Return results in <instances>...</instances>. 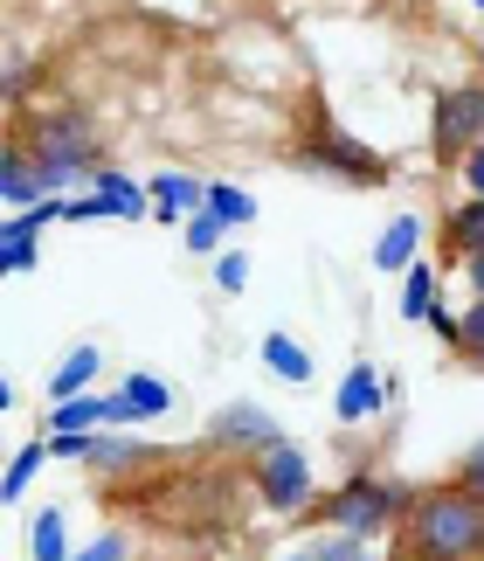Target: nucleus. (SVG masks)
Instances as JSON below:
<instances>
[{
  "label": "nucleus",
  "instance_id": "obj_1",
  "mask_svg": "<svg viewBox=\"0 0 484 561\" xmlns=\"http://www.w3.org/2000/svg\"><path fill=\"white\" fill-rule=\"evenodd\" d=\"M394 541H402V561H484V492L471 485L415 492Z\"/></svg>",
  "mask_w": 484,
  "mask_h": 561
},
{
  "label": "nucleus",
  "instance_id": "obj_2",
  "mask_svg": "<svg viewBox=\"0 0 484 561\" xmlns=\"http://www.w3.org/2000/svg\"><path fill=\"white\" fill-rule=\"evenodd\" d=\"M21 146L35 153L49 194H62V187H77V181L97 174V125H91V112H42Z\"/></svg>",
  "mask_w": 484,
  "mask_h": 561
},
{
  "label": "nucleus",
  "instance_id": "obj_3",
  "mask_svg": "<svg viewBox=\"0 0 484 561\" xmlns=\"http://www.w3.org/2000/svg\"><path fill=\"white\" fill-rule=\"evenodd\" d=\"M298 167L304 174H325V181H346V187H388L394 167L373 153V146H360L346 125L333 118H312L304 125V146H298Z\"/></svg>",
  "mask_w": 484,
  "mask_h": 561
},
{
  "label": "nucleus",
  "instance_id": "obj_4",
  "mask_svg": "<svg viewBox=\"0 0 484 561\" xmlns=\"http://www.w3.org/2000/svg\"><path fill=\"white\" fill-rule=\"evenodd\" d=\"M408 500L415 492L388 485V479H346L339 492H325V527H346V534H360V541H381V534H394L408 520Z\"/></svg>",
  "mask_w": 484,
  "mask_h": 561
},
{
  "label": "nucleus",
  "instance_id": "obj_5",
  "mask_svg": "<svg viewBox=\"0 0 484 561\" xmlns=\"http://www.w3.org/2000/svg\"><path fill=\"white\" fill-rule=\"evenodd\" d=\"M429 146H436V160H464L471 146H484V83H450V91H436Z\"/></svg>",
  "mask_w": 484,
  "mask_h": 561
},
{
  "label": "nucleus",
  "instance_id": "obj_6",
  "mask_svg": "<svg viewBox=\"0 0 484 561\" xmlns=\"http://www.w3.org/2000/svg\"><path fill=\"white\" fill-rule=\"evenodd\" d=\"M49 222H70V194H42L35 208H8V222H0V271L28 277L42 264V229Z\"/></svg>",
  "mask_w": 484,
  "mask_h": 561
},
{
  "label": "nucleus",
  "instance_id": "obj_7",
  "mask_svg": "<svg viewBox=\"0 0 484 561\" xmlns=\"http://www.w3.org/2000/svg\"><path fill=\"white\" fill-rule=\"evenodd\" d=\"M312 492H319L312 485V458H304L291 437L270 444L256 458V500L270 506V513H304V506H312Z\"/></svg>",
  "mask_w": 484,
  "mask_h": 561
},
{
  "label": "nucleus",
  "instance_id": "obj_8",
  "mask_svg": "<svg viewBox=\"0 0 484 561\" xmlns=\"http://www.w3.org/2000/svg\"><path fill=\"white\" fill-rule=\"evenodd\" d=\"M291 430H284L263 402H222L215 409V423H208V444L215 450H242V458H263L270 444H284Z\"/></svg>",
  "mask_w": 484,
  "mask_h": 561
},
{
  "label": "nucleus",
  "instance_id": "obj_9",
  "mask_svg": "<svg viewBox=\"0 0 484 561\" xmlns=\"http://www.w3.org/2000/svg\"><path fill=\"white\" fill-rule=\"evenodd\" d=\"M388 402H394V375H381V368H367V360H354V368H346V381H339V396H333V409H339V423H367V416H381Z\"/></svg>",
  "mask_w": 484,
  "mask_h": 561
},
{
  "label": "nucleus",
  "instance_id": "obj_10",
  "mask_svg": "<svg viewBox=\"0 0 484 561\" xmlns=\"http://www.w3.org/2000/svg\"><path fill=\"white\" fill-rule=\"evenodd\" d=\"M415 250H423V215H394V222L373 236V271H381V277H402L415 264Z\"/></svg>",
  "mask_w": 484,
  "mask_h": 561
},
{
  "label": "nucleus",
  "instance_id": "obj_11",
  "mask_svg": "<svg viewBox=\"0 0 484 561\" xmlns=\"http://www.w3.org/2000/svg\"><path fill=\"white\" fill-rule=\"evenodd\" d=\"M104 375V347H91V340H83V347H70L56 360V375H49V402H77V396H91V381Z\"/></svg>",
  "mask_w": 484,
  "mask_h": 561
},
{
  "label": "nucleus",
  "instance_id": "obj_12",
  "mask_svg": "<svg viewBox=\"0 0 484 561\" xmlns=\"http://www.w3.org/2000/svg\"><path fill=\"white\" fill-rule=\"evenodd\" d=\"M42 194H49V181H42V167L28 146H8V160H0V202L8 208H35Z\"/></svg>",
  "mask_w": 484,
  "mask_h": 561
},
{
  "label": "nucleus",
  "instance_id": "obj_13",
  "mask_svg": "<svg viewBox=\"0 0 484 561\" xmlns=\"http://www.w3.org/2000/svg\"><path fill=\"white\" fill-rule=\"evenodd\" d=\"M91 187L104 194V208H112L118 222H146V215H152V194H146L139 181H131L125 167H97V174H91Z\"/></svg>",
  "mask_w": 484,
  "mask_h": 561
},
{
  "label": "nucleus",
  "instance_id": "obj_14",
  "mask_svg": "<svg viewBox=\"0 0 484 561\" xmlns=\"http://www.w3.org/2000/svg\"><path fill=\"white\" fill-rule=\"evenodd\" d=\"M83 465H91V471H131V465H152V444H131L125 430H97Z\"/></svg>",
  "mask_w": 484,
  "mask_h": 561
},
{
  "label": "nucleus",
  "instance_id": "obj_15",
  "mask_svg": "<svg viewBox=\"0 0 484 561\" xmlns=\"http://www.w3.org/2000/svg\"><path fill=\"white\" fill-rule=\"evenodd\" d=\"M256 354H263V368H270L277 381H291V388L312 381V354H304L291 333H263V347H256Z\"/></svg>",
  "mask_w": 484,
  "mask_h": 561
},
{
  "label": "nucleus",
  "instance_id": "obj_16",
  "mask_svg": "<svg viewBox=\"0 0 484 561\" xmlns=\"http://www.w3.org/2000/svg\"><path fill=\"white\" fill-rule=\"evenodd\" d=\"M229 236H235V229H229L215 208H194L187 222H181V243H187L194 256H222V250H229Z\"/></svg>",
  "mask_w": 484,
  "mask_h": 561
},
{
  "label": "nucleus",
  "instance_id": "obj_17",
  "mask_svg": "<svg viewBox=\"0 0 484 561\" xmlns=\"http://www.w3.org/2000/svg\"><path fill=\"white\" fill-rule=\"evenodd\" d=\"M443 236H450V250H457V256H484V194H471V202L450 215Z\"/></svg>",
  "mask_w": 484,
  "mask_h": 561
},
{
  "label": "nucleus",
  "instance_id": "obj_18",
  "mask_svg": "<svg viewBox=\"0 0 484 561\" xmlns=\"http://www.w3.org/2000/svg\"><path fill=\"white\" fill-rule=\"evenodd\" d=\"M146 194H152V208H181V215L208 208V181H187V174H160Z\"/></svg>",
  "mask_w": 484,
  "mask_h": 561
},
{
  "label": "nucleus",
  "instance_id": "obj_19",
  "mask_svg": "<svg viewBox=\"0 0 484 561\" xmlns=\"http://www.w3.org/2000/svg\"><path fill=\"white\" fill-rule=\"evenodd\" d=\"M28 548H35V561H70V527H62V506H42L35 513Z\"/></svg>",
  "mask_w": 484,
  "mask_h": 561
},
{
  "label": "nucleus",
  "instance_id": "obj_20",
  "mask_svg": "<svg viewBox=\"0 0 484 561\" xmlns=\"http://www.w3.org/2000/svg\"><path fill=\"white\" fill-rule=\"evenodd\" d=\"M42 465H49V437H42V444H21L14 458H8V471H0V500H21Z\"/></svg>",
  "mask_w": 484,
  "mask_h": 561
},
{
  "label": "nucleus",
  "instance_id": "obj_21",
  "mask_svg": "<svg viewBox=\"0 0 484 561\" xmlns=\"http://www.w3.org/2000/svg\"><path fill=\"white\" fill-rule=\"evenodd\" d=\"M429 306H436V271L423 264V256H415V264L402 271V319H415V327H423Z\"/></svg>",
  "mask_w": 484,
  "mask_h": 561
},
{
  "label": "nucleus",
  "instance_id": "obj_22",
  "mask_svg": "<svg viewBox=\"0 0 484 561\" xmlns=\"http://www.w3.org/2000/svg\"><path fill=\"white\" fill-rule=\"evenodd\" d=\"M49 430H112V409H104V388H97V396H77V402H56Z\"/></svg>",
  "mask_w": 484,
  "mask_h": 561
},
{
  "label": "nucleus",
  "instance_id": "obj_23",
  "mask_svg": "<svg viewBox=\"0 0 484 561\" xmlns=\"http://www.w3.org/2000/svg\"><path fill=\"white\" fill-rule=\"evenodd\" d=\"M208 208L222 215L229 229H242V222H256V194H250V187H235V181H208Z\"/></svg>",
  "mask_w": 484,
  "mask_h": 561
},
{
  "label": "nucleus",
  "instance_id": "obj_24",
  "mask_svg": "<svg viewBox=\"0 0 484 561\" xmlns=\"http://www.w3.org/2000/svg\"><path fill=\"white\" fill-rule=\"evenodd\" d=\"M118 388L139 402V416H166V409H173V381L166 375H125Z\"/></svg>",
  "mask_w": 484,
  "mask_h": 561
},
{
  "label": "nucleus",
  "instance_id": "obj_25",
  "mask_svg": "<svg viewBox=\"0 0 484 561\" xmlns=\"http://www.w3.org/2000/svg\"><path fill=\"white\" fill-rule=\"evenodd\" d=\"M304 548H312L319 561H373L367 541H360V534H346V527H325V534H312Z\"/></svg>",
  "mask_w": 484,
  "mask_h": 561
},
{
  "label": "nucleus",
  "instance_id": "obj_26",
  "mask_svg": "<svg viewBox=\"0 0 484 561\" xmlns=\"http://www.w3.org/2000/svg\"><path fill=\"white\" fill-rule=\"evenodd\" d=\"M215 285H222V298H242V291H250V256L222 250V256H215Z\"/></svg>",
  "mask_w": 484,
  "mask_h": 561
},
{
  "label": "nucleus",
  "instance_id": "obj_27",
  "mask_svg": "<svg viewBox=\"0 0 484 561\" xmlns=\"http://www.w3.org/2000/svg\"><path fill=\"white\" fill-rule=\"evenodd\" d=\"M423 327H429L436 340H443L450 354H464V319H457V312L443 306V298H436V306H429V319H423Z\"/></svg>",
  "mask_w": 484,
  "mask_h": 561
},
{
  "label": "nucleus",
  "instance_id": "obj_28",
  "mask_svg": "<svg viewBox=\"0 0 484 561\" xmlns=\"http://www.w3.org/2000/svg\"><path fill=\"white\" fill-rule=\"evenodd\" d=\"M464 360H471V368L484 375V298H477V306L464 312Z\"/></svg>",
  "mask_w": 484,
  "mask_h": 561
},
{
  "label": "nucleus",
  "instance_id": "obj_29",
  "mask_svg": "<svg viewBox=\"0 0 484 561\" xmlns=\"http://www.w3.org/2000/svg\"><path fill=\"white\" fill-rule=\"evenodd\" d=\"M70 222H118V215L104 208V194L91 187V194H77V202H70Z\"/></svg>",
  "mask_w": 484,
  "mask_h": 561
},
{
  "label": "nucleus",
  "instance_id": "obj_30",
  "mask_svg": "<svg viewBox=\"0 0 484 561\" xmlns=\"http://www.w3.org/2000/svg\"><path fill=\"white\" fill-rule=\"evenodd\" d=\"M70 561H125V534H118V527H112V534H97V541L83 548V554H70Z\"/></svg>",
  "mask_w": 484,
  "mask_h": 561
},
{
  "label": "nucleus",
  "instance_id": "obj_31",
  "mask_svg": "<svg viewBox=\"0 0 484 561\" xmlns=\"http://www.w3.org/2000/svg\"><path fill=\"white\" fill-rule=\"evenodd\" d=\"M457 485L484 492V444H471V450H464V465H457Z\"/></svg>",
  "mask_w": 484,
  "mask_h": 561
},
{
  "label": "nucleus",
  "instance_id": "obj_32",
  "mask_svg": "<svg viewBox=\"0 0 484 561\" xmlns=\"http://www.w3.org/2000/svg\"><path fill=\"white\" fill-rule=\"evenodd\" d=\"M457 174H464V187H471V194H484V146H471V153L457 160Z\"/></svg>",
  "mask_w": 484,
  "mask_h": 561
},
{
  "label": "nucleus",
  "instance_id": "obj_33",
  "mask_svg": "<svg viewBox=\"0 0 484 561\" xmlns=\"http://www.w3.org/2000/svg\"><path fill=\"white\" fill-rule=\"evenodd\" d=\"M21 83H28V62H21V56H8V70H0V91H8V104L21 98Z\"/></svg>",
  "mask_w": 484,
  "mask_h": 561
},
{
  "label": "nucleus",
  "instance_id": "obj_34",
  "mask_svg": "<svg viewBox=\"0 0 484 561\" xmlns=\"http://www.w3.org/2000/svg\"><path fill=\"white\" fill-rule=\"evenodd\" d=\"M464 277H471V291L484 298V256H464Z\"/></svg>",
  "mask_w": 484,
  "mask_h": 561
},
{
  "label": "nucleus",
  "instance_id": "obj_35",
  "mask_svg": "<svg viewBox=\"0 0 484 561\" xmlns=\"http://www.w3.org/2000/svg\"><path fill=\"white\" fill-rule=\"evenodd\" d=\"M284 561H319V554H312V548H291V554H284Z\"/></svg>",
  "mask_w": 484,
  "mask_h": 561
},
{
  "label": "nucleus",
  "instance_id": "obj_36",
  "mask_svg": "<svg viewBox=\"0 0 484 561\" xmlns=\"http://www.w3.org/2000/svg\"><path fill=\"white\" fill-rule=\"evenodd\" d=\"M477 8H484V0H477Z\"/></svg>",
  "mask_w": 484,
  "mask_h": 561
}]
</instances>
